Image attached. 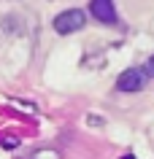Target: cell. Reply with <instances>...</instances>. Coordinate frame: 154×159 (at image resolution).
Listing matches in <instances>:
<instances>
[{
	"mask_svg": "<svg viewBox=\"0 0 154 159\" xmlns=\"http://www.w3.org/2000/svg\"><path fill=\"white\" fill-rule=\"evenodd\" d=\"M86 25V14L78 8H70V11H62L60 16H54V30L60 35H70V33H78L81 27Z\"/></svg>",
	"mask_w": 154,
	"mask_h": 159,
	"instance_id": "6da1fadb",
	"label": "cell"
},
{
	"mask_svg": "<svg viewBox=\"0 0 154 159\" xmlns=\"http://www.w3.org/2000/svg\"><path fill=\"white\" fill-rule=\"evenodd\" d=\"M146 81H149V73L143 67H130L116 78V89L119 92H141L146 86Z\"/></svg>",
	"mask_w": 154,
	"mask_h": 159,
	"instance_id": "7a4b0ae2",
	"label": "cell"
},
{
	"mask_svg": "<svg viewBox=\"0 0 154 159\" xmlns=\"http://www.w3.org/2000/svg\"><path fill=\"white\" fill-rule=\"evenodd\" d=\"M89 14H92L100 25H116L114 0H92V3H89Z\"/></svg>",
	"mask_w": 154,
	"mask_h": 159,
	"instance_id": "3957f363",
	"label": "cell"
},
{
	"mask_svg": "<svg viewBox=\"0 0 154 159\" xmlns=\"http://www.w3.org/2000/svg\"><path fill=\"white\" fill-rule=\"evenodd\" d=\"M143 70H146L149 75H154V54H152L149 59H146V67H143Z\"/></svg>",
	"mask_w": 154,
	"mask_h": 159,
	"instance_id": "277c9868",
	"label": "cell"
},
{
	"mask_svg": "<svg viewBox=\"0 0 154 159\" xmlns=\"http://www.w3.org/2000/svg\"><path fill=\"white\" fill-rule=\"evenodd\" d=\"M3 143H6V148H16V138H3Z\"/></svg>",
	"mask_w": 154,
	"mask_h": 159,
	"instance_id": "5b68a950",
	"label": "cell"
},
{
	"mask_svg": "<svg viewBox=\"0 0 154 159\" xmlns=\"http://www.w3.org/2000/svg\"><path fill=\"white\" fill-rule=\"evenodd\" d=\"M122 159H135V157H133V154H130V157H122Z\"/></svg>",
	"mask_w": 154,
	"mask_h": 159,
	"instance_id": "8992f818",
	"label": "cell"
}]
</instances>
